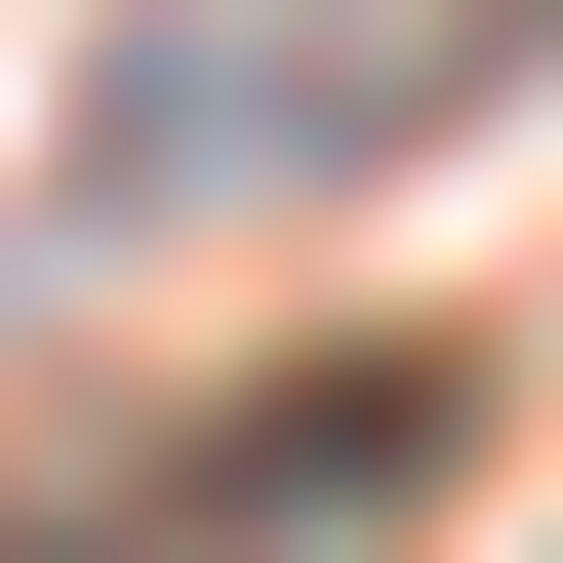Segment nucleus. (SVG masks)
<instances>
[{"label":"nucleus","instance_id":"f257e3e1","mask_svg":"<svg viewBox=\"0 0 563 563\" xmlns=\"http://www.w3.org/2000/svg\"><path fill=\"white\" fill-rule=\"evenodd\" d=\"M0 563H121V523H0Z\"/></svg>","mask_w":563,"mask_h":563}]
</instances>
